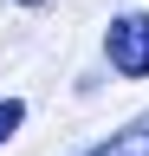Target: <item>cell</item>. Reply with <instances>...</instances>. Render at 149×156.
<instances>
[{
  "label": "cell",
  "instance_id": "2",
  "mask_svg": "<svg viewBox=\"0 0 149 156\" xmlns=\"http://www.w3.org/2000/svg\"><path fill=\"white\" fill-rule=\"evenodd\" d=\"M78 156H149V111H143V117H130L123 130H110L104 143L78 150Z\"/></svg>",
  "mask_w": 149,
  "mask_h": 156
},
{
  "label": "cell",
  "instance_id": "4",
  "mask_svg": "<svg viewBox=\"0 0 149 156\" xmlns=\"http://www.w3.org/2000/svg\"><path fill=\"white\" fill-rule=\"evenodd\" d=\"M13 7H46V0H13Z\"/></svg>",
  "mask_w": 149,
  "mask_h": 156
},
{
  "label": "cell",
  "instance_id": "1",
  "mask_svg": "<svg viewBox=\"0 0 149 156\" xmlns=\"http://www.w3.org/2000/svg\"><path fill=\"white\" fill-rule=\"evenodd\" d=\"M104 65L117 78H149V7H130L104 26Z\"/></svg>",
  "mask_w": 149,
  "mask_h": 156
},
{
  "label": "cell",
  "instance_id": "3",
  "mask_svg": "<svg viewBox=\"0 0 149 156\" xmlns=\"http://www.w3.org/2000/svg\"><path fill=\"white\" fill-rule=\"evenodd\" d=\"M20 124H26V98H13V91H7V98H0V150L20 136Z\"/></svg>",
  "mask_w": 149,
  "mask_h": 156
}]
</instances>
